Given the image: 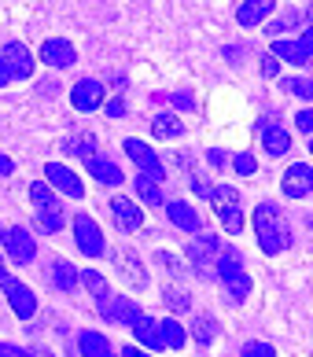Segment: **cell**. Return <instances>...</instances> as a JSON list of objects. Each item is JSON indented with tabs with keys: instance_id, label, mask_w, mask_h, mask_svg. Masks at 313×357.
<instances>
[{
	"instance_id": "26",
	"label": "cell",
	"mask_w": 313,
	"mask_h": 357,
	"mask_svg": "<svg viewBox=\"0 0 313 357\" xmlns=\"http://www.w3.org/2000/svg\"><path fill=\"white\" fill-rule=\"evenodd\" d=\"M159 339H162V347H169V350H181V347L188 342L185 328H181V321H174V317L159 321Z\"/></svg>"
},
{
	"instance_id": "15",
	"label": "cell",
	"mask_w": 313,
	"mask_h": 357,
	"mask_svg": "<svg viewBox=\"0 0 313 357\" xmlns=\"http://www.w3.org/2000/svg\"><path fill=\"white\" fill-rule=\"evenodd\" d=\"M258 133H262V151H269L273 158H280L291 148V133L277 122H258Z\"/></svg>"
},
{
	"instance_id": "17",
	"label": "cell",
	"mask_w": 313,
	"mask_h": 357,
	"mask_svg": "<svg viewBox=\"0 0 313 357\" xmlns=\"http://www.w3.org/2000/svg\"><path fill=\"white\" fill-rule=\"evenodd\" d=\"M111 214H114V225H119L122 232H137L140 225H144V214H140V206L133 199H125V195H119V199L111 203Z\"/></svg>"
},
{
	"instance_id": "35",
	"label": "cell",
	"mask_w": 313,
	"mask_h": 357,
	"mask_svg": "<svg viewBox=\"0 0 313 357\" xmlns=\"http://www.w3.org/2000/svg\"><path fill=\"white\" fill-rule=\"evenodd\" d=\"M162 298L169 302V310H177V313H185V310H192V302H188V295H185V291H166Z\"/></svg>"
},
{
	"instance_id": "19",
	"label": "cell",
	"mask_w": 313,
	"mask_h": 357,
	"mask_svg": "<svg viewBox=\"0 0 313 357\" xmlns=\"http://www.w3.org/2000/svg\"><path fill=\"white\" fill-rule=\"evenodd\" d=\"M277 8V0H243V4L236 8V22L240 26H258L269 19V11Z\"/></svg>"
},
{
	"instance_id": "38",
	"label": "cell",
	"mask_w": 313,
	"mask_h": 357,
	"mask_svg": "<svg viewBox=\"0 0 313 357\" xmlns=\"http://www.w3.org/2000/svg\"><path fill=\"white\" fill-rule=\"evenodd\" d=\"M169 103H174V107H181V111H192V107H195V100L188 96V92H169Z\"/></svg>"
},
{
	"instance_id": "6",
	"label": "cell",
	"mask_w": 313,
	"mask_h": 357,
	"mask_svg": "<svg viewBox=\"0 0 313 357\" xmlns=\"http://www.w3.org/2000/svg\"><path fill=\"white\" fill-rule=\"evenodd\" d=\"M310 52H313V30H303L295 41H288V37H277L269 56H273V59H284V63H295V67H306V63H310Z\"/></svg>"
},
{
	"instance_id": "11",
	"label": "cell",
	"mask_w": 313,
	"mask_h": 357,
	"mask_svg": "<svg viewBox=\"0 0 313 357\" xmlns=\"http://www.w3.org/2000/svg\"><path fill=\"white\" fill-rule=\"evenodd\" d=\"M122 148H125V155H129V158H133V162H137V169H140V174H148V177H155V181H162V158L155 155V151L148 148L144 140L129 137V140L122 144Z\"/></svg>"
},
{
	"instance_id": "39",
	"label": "cell",
	"mask_w": 313,
	"mask_h": 357,
	"mask_svg": "<svg viewBox=\"0 0 313 357\" xmlns=\"http://www.w3.org/2000/svg\"><path fill=\"white\" fill-rule=\"evenodd\" d=\"M295 129H298V133H310V129H313V111H298L295 114Z\"/></svg>"
},
{
	"instance_id": "29",
	"label": "cell",
	"mask_w": 313,
	"mask_h": 357,
	"mask_svg": "<svg viewBox=\"0 0 313 357\" xmlns=\"http://www.w3.org/2000/svg\"><path fill=\"white\" fill-rule=\"evenodd\" d=\"M214 339H217V321L211 313H199L195 317V342H199V347H211Z\"/></svg>"
},
{
	"instance_id": "28",
	"label": "cell",
	"mask_w": 313,
	"mask_h": 357,
	"mask_svg": "<svg viewBox=\"0 0 313 357\" xmlns=\"http://www.w3.org/2000/svg\"><path fill=\"white\" fill-rule=\"evenodd\" d=\"M151 133L166 140V137H181V133H185V126H181L174 114H155L151 118Z\"/></svg>"
},
{
	"instance_id": "48",
	"label": "cell",
	"mask_w": 313,
	"mask_h": 357,
	"mask_svg": "<svg viewBox=\"0 0 313 357\" xmlns=\"http://www.w3.org/2000/svg\"><path fill=\"white\" fill-rule=\"evenodd\" d=\"M11 82V74H8V67H4V59H0V89H4Z\"/></svg>"
},
{
	"instance_id": "22",
	"label": "cell",
	"mask_w": 313,
	"mask_h": 357,
	"mask_svg": "<svg viewBox=\"0 0 313 357\" xmlns=\"http://www.w3.org/2000/svg\"><path fill=\"white\" fill-rule=\"evenodd\" d=\"M30 199H33V206H37V214H59V199H56V192L48 188L45 181H33L30 184Z\"/></svg>"
},
{
	"instance_id": "41",
	"label": "cell",
	"mask_w": 313,
	"mask_h": 357,
	"mask_svg": "<svg viewBox=\"0 0 313 357\" xmlns=\"http://www.w3.org/2000/svg\"><path fill=\"white\" fill-rule=\"evenodd\" d=\"M0 357H30V354L19 350L15 342H0Z\"/></svg>"
},
{
	"instance_id": "2",
	"label": "cell",
	"mask_w": 313,
	"mask_h": 357,
	"mask_svg": "<svg viewBox=\"0 0 313 357\" xmlns=\"http://www.w3.org/2000/svg\"><path fill=\"white\" fill-rule=\"evenodd\" d=\"M214 269H217L221 287H225V298L232 302V306H243L247 295H251V287H254V280H251V273L243 269L240 255H236L232 247H221V255H217V261H214Z\"/></svg>"
},
{
	"instance_id": "36",
	"label": "cell",
	"mask_w": 313,
	"mask_h": 357,
	"mask_svg": "<svg viewBox=\"0 0 313 357\" xmlns=\"http://www.w3.org/2000/svg\"><path fill=\"white\" fill-rule=\"evenodd\" d=\"M37 225H41L45 232H59L63 229V214H37Z\"/></svg>"
},
{
	"instance_id": "18",
	"label": "cell",
	"mask_w": 313,
	"mask_h": 357,
	"mask_svg": "<svg viewBox=\"0 0 313 357\" xmlns=\"http://www.w3.org/2000/svg\"><path fill=\"white\" fill-rule=\"evenodd\" d=\"M85 166H89V174H93L100 184H107V188H114V184H122V169L111 162V158H103V155H89L85 158Z\"/></svg>"
},
{
	"instance_id": "42",
	"label": "cell",
	"mask_w": 313,
	"mask_h": 357,
	"mask_svg": "<svg viewBox=\"0 0 313 357\" xmlns=\"http://www.w3.org/2000/svg\"><path fill=\"white\" fill-rule=\"evenodd\" d=\"M155 258H159V261H162V266H166L169 273H181V261H177L174 255H166V250H159V255H155Z\"/></svg>"
},
{
	"instance_id": "14",
	"label": "cell",
	"mask_w": 313,
	"mask_h": 357,
	"mask_svg": "<svg viewBox=\"0 0 313 357\" xmlns=\"http://www.w3.org/2000/svg\"><path fill=\"white\" fill-rule=\"evenodd\" d=\"M313 192V169L306 162H291L288 174H284V195L288 199H306Z\"/></svg>"
},
{
	"instance_id": "47",
	"label": "cell",
	"mask_w": 313,
	"mask_h": 357,
	"mask_svg": "<svg viewBox=\"0 0 313 357\" xmlns=\"http://www.w3.org/2000/svg\"><path fill=\"white\" fill-rule=\"evenodd\" d=\"M11 169H15V166H11V158H8L4 151H0V174H4V177H8V174H11Z\"/></svg>"
},
{
	"instance_id": "46",
	"label": "cell",
	"mask_w": 313,
	"mask_h": 357,
	"mask_svg": "<svg viewBox=\"0 0 313 357\" xmlns=\"http://www.w3.org/2000/svg\"><path fill=\"white\" fill-rule=\"evenodd\" d=\"M122 357H151V354H148V350H140V347H125Z\"/></svg>"
},
{
	"instance_id": "37",
	"label": "cell",
	"mask_w": 313,
	"mask_h": 357,
	"mask_svg": "<svg viewBox=\"0 0 313 357\" xmlns=\"http://www.w3.org/2000/svg\"><path fill=\"white\" fill-rule=\"evenodd\" d=\"M70 148H74L70 155H85V158H89V155H93V148H96V140H93V137H77Z\"/></svg>"
},
{
	"instance_id": "10",
	"label": "cell",
	"mask_w": 313,
	"mask_h": 357,
	"mask_svg": "<svg viewBox=\"0 0 313 357\" xmlns=\"http://www.w3.org/2000/svg\"><path fill=\"white\" fill-rule=\"evenodd\" d=\"M96 310H100L103 317H107L111 324H125V328L133 324L140 313H144V310H140L133 298H122V295H107L103 302H96Z\"/></svg>"
},
{
	"instance_id": "21",
	"label": "cell",
	"mask_w": 313,
	"mask_h": 357,
	"mask_svg": "<svg viewBox=\"0 0 313 357\" xmlns=\"http://www.w3.org/2000/svg\"><path fill=\"white\" fill-rule=\"evenodd\" d=\"M137 332V342H144L148 350H162V339H159V321H151L148 313H140L133 324H129Z\"/></svg>"
},
{
	"instance_id": "7",
	"label": "cell",
	"mask_w": 313,
	"mask_h": 357,
	"mask_svg": "<svg viewBox=\"0 0 313 357\" xmlns=\"http://www.w3.org/2000/svg\"><path fill=\"white\" fill-rule=\"evenodd\" d=\"M74 240H77V250H82L85 258H103V250H107L100 225L89 218V214H77L74 218Z\"/></svg>"
},
{
	"instance_id": "24",
	"label": "cell",
	"mask_w": 313,
	"mask_h": 357,
	"mask_svg": "<svg viewBox=\"0 0 313 357\" xmlns=\"http://www.w3.org/2000/svg\"><path fill=\"white\" fill-rule=\"evenodd\" d=\"M137 195H140V203H148V206H162V184L155 181V177H148V174H137Z\"/></svg>"
},
{
	"instance_id": "9",
	"label": "cell",
	"mask_w": 313,
	"mask_h": 357,
	"mask_svg": "<svg viewBox=\"0 0 313 357\" xmlns=\"http://www.w3.org/2000/svg\"><path fill=\"white\" fill-rule=\"evenodd\" d=\"M4 250H8V258L11 261H19V266H30V261L37 258V243H33V236L26 232V229H4Z\"/></svg>"
},
{
	"instance_id": "31",
	"label": "cell",
	"mask_w": 313,
	"mask_h": 357,
	"mask_svg": "<svg viewBox=\"0 0 313 357\" xmlns=\"http://www.w3.org/2000/svg\"><path fill=\"white\" fill-rule=\"evenodd\" d=\"M280 89L295 92V96H303V100H313V82H306V77H280Z\"/></svg>"
},
{
	"instance_id": "25",
	"label": "cell",
	"mask_w": 313,
	"mask_h": 357,
	"mask_svg": "<svg viewBox=\"0 0 313 357\" xmlns=\"http://www.w3.org/2000/svg\"><path fill=\"white\" fill-rule=\"evenodd\" d=\"M82 357H114V347L100 332H82Z\"/></svg>"
},
{
	"instance_id": "33",
	"label": "cell",
	"mask_w": 313,
	"mask_h": 357,
	"mask_svg": "<svg viewBox=\"0 0 313 357\" xmlns=\"http://www.w3.org/2000/svg\"><path fill=\"white\" fill-rule=\"evenodd\" d=\"M240 357H277V350H273L269 342H247L240 350Z\"/></svg>"
},
{
	"instance_id": "16",
	"label": "cell",
	"mask_w": 313,
	"mask_h": 357,
	"mask_svg": "<svg viewBox=\"0 0 313 357\" xmlns=\"http://www.w3.org/2000/svg\"><path fill=\"white\" fill-rule=\"evenodd\" d=\"M0 59H4V67H8L11 77H30L33 74V56H30V48L19 45V41H11Z\"/></svg>"
},
{
	"instance_id": "34",
	"label": "cell",
	"mask_w": 313,
	"mask_h": 357,
	"mask_svg": "<svg viewBox=\"0 0 313 357\" xmlns=\"http://www.w3.org/2000/svg\"><path fill=\"white\" fill-rule=\"evenodd\" d=\"M232 166H236V174H240V177H251L254 169H258V162H254V155H247V151H243V155H236V158H232Z\"/></svg>"
},
{
	"instance_id": "23",
	"label": "cell",
	"mask_w": 313,
	"mask_h": 357,
	"mask_svg": "<svg viewBox=\"0 0 313 357\" xmlns=\"http://www.w3.org/2000/svg\"><path fill=\"white\" fill-rule=\"evenodd\" d=\"M114 261H119V269L129 284H137V287H148V273L140 269V261L129 255V250H114Z\"/></svg>"
},
{
	"instance_id": "4",
	"label": "cell",
	"mask_w": 313,
	"mask_h": 357,
	"mask_svg": "<svg viewBox=\"0 0 313 357\" xmlns=\"http://www.w3.org/2000/svg\"><path fill=\"white\" fill-rule=\"evenodd\" d=\"M0 291L8 295V302H11V310H15V317L30 321V317L37 313V295H33V291L26 287L22 280H15L11 273H4V269H0Z\"/></svg>"
},
{
	"instance_id": "1",
	"label": "cell",
	"mask_w": 313,
	"mask_h": 357,
	"mask_svg": "<svg viewBox=\"0 0 313 357\" xmlns=\"http://www.w3.org/2000/svg\"><path fill=\"white\" fill-rule=\"evenodd\" d=\"M254 240L262 247V255L277 258L291 243V225L284 218V210L277 203H258L254 206Z\"/></svg>"
},
{
	"instance_id": "44",
	"label": "cell",
	"mask_w": 313,
	"mask_h": 357,
	"mask_svg": "<svg viewBox=\"0 0 313 357\" xmlns=\"http://www.w3.org/2000/svg\"><path fill=\"white\" fill-rule=\"evenodd\" d=\"M206 162H211V166H217V169H221V166H225V155H221L217 148H211V151H206Z\"/></svg>"
},
{
	"instance_id": "43",
	"label": "cell",
	"mask_w": 313,
	"mask_h": 357,
	"mask_svg": "<svg viewBox=\"0 0 313 357\" xmlns=\"http://www.w3.org/2000/svg\"><path fill=\"white\" fill-rule=\"evenodd\" d=\"M107 114H111V118H122V114H125V100L114 96V100L107 103Z\"/></svg>"
},
{
	"instance_id": "20",
	"label": "cell",
	"mask_w": 313,
	"mask_h": 357,
	"mask_svg": "<svg viewBox=\"0 0 313 357\" xmlns=\"http://www.w3.org/2000/svg\"><path fill=\"white\" fill-rule=\"evenodd\" d=\"M166 218L174 221L177 229H185V232H199V225H203L199 210H192L188 203H166Z\"/></svg>"
},
{
	"instance_id": "45",
	"label": "cell",
	"mask_w": 313,
	"mask_h": 357,
	"mask_svg": "<svg viewBox=\"0 0 313 357\" xmlns=\"http://www.w3.org/2000/svg\"><path fill=\"white\" fill-rule=\"evenodd\" d=\"M192 195H199V199H211V188H206L203 181H192Z\"/></svg>"
},
{
	"instance_id": "30",
	"label": "cell",
	"mask_w": 313,
	"mask_h": 357,
	"mask_svg": "<svg viewBox=\"0 0 313 357\" xmlns=\"http://www.w3.org/2000/svg\"><path fill=\"white\" fill-rule=\"evenodd\" d=\"M77 280H82V284L89 287V295H93L96 302H103V298L111 295V291H107V280H103V276H100L96 269H85L82 276H77Z\"/></svg>"
},
{
	"instance_id": "40",
	"label": "cell",
	"mask_w": 313,
	"mask_h": 357,
	"mask_svg": "<svg viewBox=\"0 0 313 357\" xmlns=\"http://www.w3.org/2000/svg\"><path fill=\"white\" fill-rule=\"evenodd\" d=\"M262 74H266V77H280V59L262 56Z\"/></svg>"
},
{
	"instance_id": "8",
	"label": "cell",
	"mask_w": 313,
	"mask_h": 357,
	"mask_svg": "<svg viewBox=\"0 0 313 357\" xmlns=\"http://www.w3.org/2000/svg\"><path fill=\"white\" fill-rule=\"evenodd\" d=\"M45 184H48V188H56V192H63V195H70V199H82V195H85V184L77 181V174L67 169L63 162H48L45 166Z\"/></svg>"
},
{
	"instance_id": "3",
	"label": "cell",
	"mask_w": 313,
	"mask_h": 357,
	"mask_svg": "<svg viewBox=\"0 0 313 357\" xmlns=\"http://www.w3.org/2000/svg\"><path fill=\"white\" fill-rule=\"evenodd\" d=\"M211 203H214V210H217V221L225 225V232L229 236H236V232H243V214H240V192L236 188H211Z\"/></svg>"
},
{
	"instance_id": "5",
	"label": "cell",
	"mask_w": 313,
	"mask_h": 357,
	"mask_svg": "<svg viewBox=\"0 0 313 357\" xmlns=\"http://www.w3.org/2000/svg\"><path fill=\"white\" fill-rule=\"evenodd\" d=\"M221 243L217 236H195V240H188V247H185V255H188V261L195 266V273L199 276H211V269H214V261H217V255H221Z\"/></svg>"
},
{
	"instance_id": "32",
	"label": "cell",
	"mask_w": 313,
	"mask_h": 357,
	"mask_svg": "<svg viewBox=\"0 0 313 357\" xmlns=\"http://www.w3.org/2000/svg\"><path fill=\"white\" fill-rule=\"evenodd\" d=\"M298 19H303V15H298V11H288V15H284V19H277V22H273V26H269V33H273V41H277V37H280V33H288V30H291V26L298 22Z\"/></svg>"
},
{
	"instance_id": "13",
	"label": "cell",
	"mask_w": 313,
	"mask_h": 357,
	"mask_svg": "<svg viewBox=\"0 0 313 357\" xmlns=\"http://www.w3.org/2000/svg\"><path fill=\"white\" fill-rule=\"evenodd\" d=\"M70 103H74V111H82V114L96 111L103 103V85L96 82V77H82V82L70 89Z\"/></svg>"
},
{
	"instance_id": "12",
	"label": "cell",
	"mask_w": 313,
	"mask_h": 357,
	"mask_svg": "<svg viewBox=\"0 0 313 357\" xmlns=\"http://www.w3.org/2000/svg\"><path fill=\"white\" fill-rule=\"evenodd\" d=\"M41 63H48V67L56 70H67L77 63V48L67 41V37H48V41L41 45Z\"/></svg>"
},
{
	"instance_id": "27",
	"label": "cell",
	"mask_w": 313,
	"mask_h": 357,
	"mask_svg": "<svg viewBox=\"0 0 313 357\" xmlns=\"http://www.w3.org/2000/svg\"><path fill=\"white\" fill-rule=\"evenodd\" d=\"M52 284H56L59 291H74L77 287V269L70 266V261H56V266H52Z\"/></svg>"
}]
</instances>
